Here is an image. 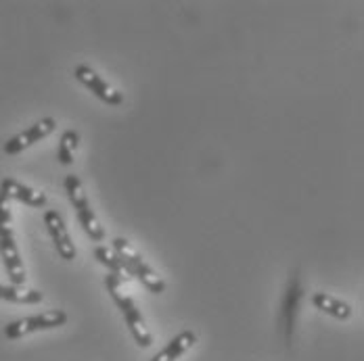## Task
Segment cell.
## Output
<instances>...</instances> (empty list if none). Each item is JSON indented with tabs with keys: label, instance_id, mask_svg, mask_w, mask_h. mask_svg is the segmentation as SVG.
<instances>
[{
	"label": "cell",
	"instance_id": "6da1fadb",
	"mask_svg": "<svg viewBox=\"0 0 364 361\" xmlns=\"http://www.w3.org/2000/svg\"><path fill=\"white\" fill-rule=\"evenodd\" d=\"M128 280H130V276H126V274H113V272H109V276L105 278V287L109 290L111 299L115 301V305L119 307V311H122L126 324L130 328V332H132L136 345L146 349V347H151L153 336H151L145 320H143V316H141V309L136 307V303L132 301V296H130L128 292H124V284H126Z\"/></svg>",
	"mask_w": 364,
	"mask_h": 361
},
{
	"label": "cell",
	"instance_id": "7a4b0ae2",
	"mask_svg": "<svg viewBox=\"0 0 364 361\" xmlns=\"http://www.w3.org/2000/svg\"><path fill=\"white\" fill-rule=\"evenodd\" d=\"M113 253L119 257V261H122L126 274H128L130 278L141 280L153 294H161V292L166 290L164 278L146 263L145 259H143V255L139 253L126 238L117 236V238L113 240Z\"/></svg>",
	"mask_w": 364,
	"mask_h": 361
},
{
	"label": "cell",
	"instance_id": "3957f363",
	"mask_svg": "<svg viewBox=\"0 0 364 361\" xmlns=\"http://www.w3.org/2000/svg\"><path fill=\"white\" fill-rule=\"evenodd\" d=\"M65 192H68V199L73 205L75 213H77V219L84 228V232L95 240V243H101L105 238V230L99 221V217L95 216V211L90 209L88 205V199H86V192H84V186L77 176H68L65 178Z\"/></svg>",
	"mask_w": 364,
	"mask_h": 361
},
{
	"label": "cell",
	"instance_id": "277c9868",
	"mask_svg": "<svg viewBox=\"0 0 364 361\" xmlns=\"http://www.w3.org/2000/svg\"><path fill=\"white\" fill-rule=\"evenodd\" d=\"M65 322H68V313L63 309H50V311H44L40 316H30V318L15 320V322L6 324L4 326V336L9 340H17V338H23V336H28L32 332L59 328Z\"/></svg>",
	"mask_w": 364,
	"mask_h": 361
},
{
	"label": "cell",
	"instance_id": "5b68a950",
	"mask_svg": "<svg viewBox=\"0 0 364 361\" xmlns=\"http://www.w3.org/2000/svg\"><path fill=\"white\" fill-rule=\"evenodd\" d=\"M73 75H75V79L80 84H84L103 103H107V105H122L124 103V94L119 90H115L111 84H107L99 73L95 72V70H90L88 65H77Z\"/></svg>",
	"mask_w": 364,
	"mask_h": 361
},
{
	"label": "cell",
	"instance_id": "8992f818",
	"mask_svg": "<svg viewBox=\"0 0 364 361\" xmlns=\"http://www.w3.org/2000/svg\"><path fill=\"white\" fill-rule=\"evenodd\" d=\"M55 128H57V121H55L53 117H44V119L36 121L34 126H30L28 130H23L21 134L13 136V138L4 145L2 150H4L6 155H19L21 150H26V148H30L32 145H36V143H40V140L46 138V136H50V134L55 132Z\"/></svg>",
	"mask_w": 364,
	"mask_h": 361
},
{
	"label": "cell",
	"instance_id": "52a82bcc",
	"mask_svg": "<svg viewBox=\"0 0 364 361\" xmlns=\"http://www.w3.org/2000/svg\"><path fill=\"white\" fill-rule=\"evenodd\" d=\"M44 223H46V228H48V234H50V238H53V243H55V247H57L59 257L65 259V261H73L77 251H75V247H73L72 236H70V232H68V226H65L61 213L55 211V209H48V211L44 213Z\"/></svg>",
	"mask_w": 364,
	"mask_h": 361
},
{
	"label": "cell",
	"instance_id": "ba28073f",
	"mask_svg": "<svg viewBox=\"0 0 364 361\" xmlns=\"http://www.w3.org/2000/svg\"><path fill=\"white\" fill-rule=\"evenodd\" d=\"M0 257H2V261H4V267H6V274H9V278H11V284L23 287L28 274H26L23 259H21L19 249H17L15 236H11V238H0Z\"/></svg>",
	"mask_w": 364,
	"mask_h": 361
},
{
	"label": "cell",
	"instance_id": "9c48e42d",
	"mask_svg": "<svg viewBox=\"0 0 364 361\" xmlns=\"http://www.w3.org/2000/svg\"><path fill=\"white\" fill-rule=\"evenodd\" d=\"M0 192L9 201L13 199V201H19L23 205H30V207H44L46 205V194L44 192H38L34 188L13 180V178H4L0 182Z\"/></svg>",
	"mask_w": 364,
	"mask_h": 361
},
{
	"label": "cell",
	"instance_id": "30bf717a",
	"mask_svg": "<svg viewBox=\"0 0 364 361\" xmlns=\"http://www.w3.org/2000/svg\"><path fill=\"white\" fill-rule=\"evenodd\" d=\"M195 340H197L195 332L184 330L178 336H174V338L166 345V349H161L151 361H176L181 355H184V353L195 345Z\"/></svg>",
	"mask_w": 364,
	"mask_h": 361
},
{
	"label": "cell",
	"instance_id": "8fae6325",
	"mask_svg": "<svg viewBox=\"0 0 364 361\" xmlns=\"http://www.w3.org/2000/svg\"><path fill=\"white\" fill-rule=\"evenodd\" d=\"M312 303H314L316 309L325 311V313L337 318V320H348L352 316V307L348 303H343V301H339V299H335L331 294H325V292H316L312 296Z\"/></svg>",
	"mask_w": 364,
	"mask_h": 361
},
{
	"label": "cell",
	"instance_id": "7c38bea8",
	"mask_svg": "<svg viewBox=\"0 0 364 361\" xmlns=\"http://www.w3.org/2000/svg\"><path fill=\"white\" fill-rule=\"evenodd\" d=\"M0 299L9 301V303L36 305V303H42L44 294L34 289H23V287H15V284H0Z\"/></svg>",
	"mask_w": 364,
	"mask_h": 361
},
{
	"label": "cell",
	"instance_id": "4fadbf2b",
	"mask_svg": "<svg viewBox=\"0 0 364 361\" xmlns=\"http://www.w3.org/2000/svg\"><path fill=\"white\" fill-rule=\"evenodd\" d=\"M301 299V287H299V278H293V282L289 284V292L283 305V316H285V328H287V338L291 336L293 322H295V313H297V305Z\"/></svg>",
	"mask_w": 364,
	"mask_h": 361
},
{
	"label": "cell",
	"instance_id": "5bb4252c",
	"mask_svg": "<svg viewBox=\"0 0 364 361\" xmlns=\"http://www.w3.org/2000/svg\"><path fill=\"white\" fill-rule=\"evenodd\" d=\"M77 143H80V134L75 130H65L61 140H59V148H57V159L61 165H72L73 155L77 150Z\"/></svg>",
	"mask_w": 364,
	"mask_h": 361
},
{
	"label": "cell",
	"instance_id": "9a60e30c",
	"mask_svg": "<svg viewBox=\"0 0 364 361\" xmlns=\"http://www.w3.org/2000/svg\"><path fill=\"white\" fill-rule=\"evenodd\" d=\"M95 257L99 259V263H103L109 272L113 274H126V270H124V265H122V261H119V257L113 253V249H107V247H97L95 249ZM128 276V274H126Z\"/></svg>",
	"mask_w": 364,
	"mask_h": 361
},
{
	"label": "cell",
	"instance_id": "2e32d148",
	"mask_svg": "<svg viewBox=\"0 0 364 361\" xmlns=\"http://www.w3.org/2000/svg\"><path fill=\"white\" fill-rule=\"evenodd\" d=\"M11 236H15L13 213L9 207V199L0 192V238H11Z\"/></svg>",
	"mask_w": 364,
	"mask_h": 361
}]
</instances>
